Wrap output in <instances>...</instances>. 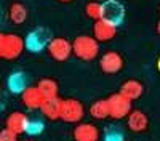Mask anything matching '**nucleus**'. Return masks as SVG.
Returning <instances> with one entry per match:
<instances>
[{
  "instance_id": "26",
  "label": "nucleus",
  "mask_w": 160,
  "mask_h": 141,
  "mask_svg": "<svg viewBox=\"0 0 160 141\" xmlns=\"http://www.w3.org/2000/svg\"><path fill=\"white\" fill-rule=\"evenodd\" d=\"M157 32L160 34V21H158V24H157Z\"/></svg>"
},
{
  "instance_id": "18",
  "label": "nucleus",
  "mask_w": 160,
  "mask_h": 141,
  "mask_svg": "<svg viewBox=\"0 0 160 141\" xmlns=\"http://www.w3.org/2000/svg\"><path fill=\"white\" fill-rule=\"evenodd\" d=\"M37 88L40 90V93L43 95L45 99L58 96V83L53 79H42V80H38Z\"/></svg>"
},
{
  "instance_id": "11",
  "label": "nucleus",
  "mask_w": 160,
  "mask_h": 141,
  "mask_svg": "<svg viewBox=\"0 0 160 141\" xmlns=\"http://www.w3.org/2000/svg\"><path fill=\"white\" fill-rule=\"evenodd\" d=\"M93 32H95V38L98 42H108L111 38H114L117 32V26H114L112 23L106 21V19H98L95 23Z\"/></svg>"
},
{
  "instance_id": "28",
  "label": "nucleus",
  "mask_w": 160,
  "mask_h": 141,
  "mask_svg": "<svg viewBox=\"0 0 160 141\" xmlns=\"http://www.w3.org/2000/svg\"><path fill=\"white\" fill-rule=\"evenodd\" d=\"M0 109H2V106H0Z\"/></svg>"
},
{
  "instance_id": "27",
  "label": "nucleus",
  "mask_w": 160,
  "mask_h": 141,
  "mask_svg": "<svg viewBox=\"0 0 160 141\" xmlns=\"http://www.w3.org/2000/svg\"><path fill=\"white\" fill-rule=\"evenodd\" d=\"M61 2H71V0H61Z\"/></svg>"
},
{
  "instance_id": "20",
  "label": "nucleus",
  "mask_w": 160,
  "mask_h": 141,
  "mask_svg": "<svg viewBox=\"0 0 160 141\" xmlns=\"http://www.w3.org/2000/svg\"><path fill=\"white\" fill-rule=\"evenodd\" d=\"M85 11H87V16L91 19H95V21L102 19V3H99V2H90L87 5Z\"/></svg>"
},
{
  "instance_id": "8",
  "label": "nucleus",
  "mask_w": 160,
  "mask_h": 141,
  "mask_svg": "<svg viewBox=\"0 0 160 141\" xmlns=\"http://www.w3.org/2000/svg\"><path fill=\"white\" fill-rule=\"evenodd\" d=\"M99 66L106 74H115L123 68V59L117 51H106L99 59Z\"/></svg>"
},
{
  "instance_id": "12",
  "label": "nucleus",
  "mask_w": 160,
  "mask_h": 141,
  "mask_svg": "<svg viewBox=\"0 0 160 141\" xmlns=\"http://www.w3.org/2000/svg\"><path fill=\"white\" fill-rule=\"evenodd\" d=\"M74 139L75 141H98L99 130L93 123H78L74 128Z\"/></svg>"
},
{
  "instance_id": "2",
  "label": "nucleus",
  "mask_w": 160,
  "mask_h": 141,
  "mask_svg": "<svg viewBox=\"0 0 160 141\" xmlns=\"http://www.w3.org/2000/svg\"><path fill=\"white\" fill-rule=\"evenodd\" d=\"M51 34L48 29L45 28H37L34 31H31L28 35L24 38V45L29 51L32 53H38V51H42L43 48H48L50 42H51Z\"/></svg>"
},
{
  "instance_id": "10",
  "label": "nucleus",
  "mask_w": 160,
  "mask_h": 141,
  "mask_svg": "<svg viewBox=\"0 0 160 141\" xmlns=\"http://www.w3.org/2000/svg\"><path fill=\"white\" fill-rule=\"evenodd\" d=\"M21 99H22V104L28 108V109H31V111L40 109V108H42V104H43V101H45L43 95L40 93V90L37 87H28L22 92Z\"/></svg>"
},
{
  "instance_id": "25",
  "label": "nucleus",
  "mask_w": 160,
  "mask_h": 141,
  "mask_svg": "<svg viewBox=\"0 0 160 141\" xmlns=\"http://www.w3.org/2000/svg\"><path fill=\"white\" fill-rule=\"evenodd\" d=\"M157 69H158V72H160V58L157 59Z\"/></svg>"
},
{
  "instance_id": "5",
  "label": "nucleus",
  "mask_w": 160,
  "mask_h": 141,
  "mask_svg": "<svg viewBox=\"0 0 160 141\" xmlns=\"http://www.w3.org/2000/svg\"><path fill=\"white\" fill-rule=\"evenodd\" d=\"M26 48L24 38H21L16 34H5L3 35V43H2V58L5 59H16L22 50Z\"/></svg>"
},
{
  "instance_id": "13",
  "label": "nucleus",
  "mask_w": 160,
  "mask_h": 141,
  "mask_svg": "<svg viewBox=\"0 0 160 141\" xmlns=\"http://www.w3.org/2000/svg\"><path fill=\"white\" fill-rule=\"evenodd\" d=\"M127 123H128V128L131 132L141 133L148 128L149 120H148V115H146L142 111L135 109V111H130V114L127 115Z\"/></svg>"
},
{
  "instance_id": "7",
  "label": "nucleus",
  "mask_w": 160,
  "mask_h": 141,
  "mask_svg": "<svg viewBox=\"0 0 160 141\" xmlns=\"http://www.w3.org/2000/svg\"><path fill=\"white\" fill-rule=\"evenodd\" d=\"M48 53L56 61H66L72 55V43H69L62 37L51 38V42L48 45Z\"/></svg>"
},
{
  "instance_id": "24",
  "label": "nucleus",
  "mask_w": 160,
  "mask_h": 141,
  "mask_svg": "<svg viewBox=\"0 0 160 141\" xmlns=\"http://www.w3.org/2000/svg\"><path fill=\"white\" fill-rule=\"evenodd\" d=\"M3 35H5V34H0V58H2V43H3Z\"/></svg>"
},
{
  "instance_id": "16",
  "label": "nucleus",
  "mask_w": 160,
  "mask_h": 141,
  "mask_svg": "<svg viewBox=\"0 0 160 141\" xmlns=\"http://www.w3.org/2000/svg\"><path fill=\"white\" fill-rule=\"evenodd\" d=\"M142 85H141V82H138V80H135V79H130V80H127L122 87H120V93H122L125 98H128L130 101H135V99H138L141 95H142Z\"/></svg>"
},
{
  "instance_id": "1",
  "label": "nucleus",
  "mask_w": 160,
  "mask_h": 141,
  "mask_svg": "<svg viewBox=\"0 0 160 141\" xmlns=\"http://www.w3.org/2000/svg\"><path fill=\"white\" fill-rule=\"evenodd\" d=\"M72 53L78 59L91 61L99 53V43L96 38H93L90 35H78L72 42Z\"/></svg>"
},
{
  "instance_id": "3",
  "label": "nucleus",
  "mask_w": 160,
  "mask_h": 141,
  "mask_svg": "<svg viewBox=\"0 0 160 141\" xmlns=\"http://www.w3.org/2000/svg\"><path fill=\"white\" fill-rule=\"evenodd\" d=\"M109 103V117L120 120L127 117L131 111V101L128 98H125L122 93H114L108 98Z\"/></svg>"
},
{
  "instance_id": "15",
  "label": "nucleus",
  "mask_w": 160,
  "mask_h": 141,
  "mask_svg": "<svg viewBox=\"0 0 160 141\" xmlns=\"http://www.w3.org/2000/svg\"><path fill=\"white\" fill-rule=\"evenodd\" d=\"M7 87H8V90L11 93L22 95V92L28 88V75H26L24 72H21V71L10 74L8 80H7Z\"/></svg>"
},
{
  "instance_id": "14",
  "label": "nucleus",
  "mask_w": 160,
  "mask_h": 141,
  "mask_svg": "<svg viewBox=\"0 0 160 141\" xmlns=\"http://www.w3.org/2000/svg\"><path fill=\"white\" fill-rule=\"evenodd\" d=\"M61 109H62V99H59L58 96L56 98H48L43 101L42 108H40V111H42V114L45 115L47 119L50 120H58L61 119Z\"/></svg>"
},
{
  "instance_id": "9",
  "label": "nucleus",
  "mask_w": 160,
  "mask_h": 141,
  "mask_svg": "<svg viewBox=\"0 0 160 141\" xmlns=\"http://www.w3.org/2000/svg\"><path fill=\"white\" fill-rule=\"evenodd\" d=\"M28 123H29V117H28V115H26L24 112L16 111V112H11L7 117L5 127L8 128L10 132L15 133V135H22V133H26Z\"/></svg>"
},
{
  "instance_id": "6",
  "label": "nucleus",
  "mask_w": 160,
  "mask_h": 141,
  "mask_svg": "<svg viewBox=\"0 0 160 141\" xmlns=\"http://www.w3.org/2000/svg\"><path fill=\"white\" fill-rule=\"evenodd\" d=\"M102 19L120 26L125 19V7L118 0H104L102 3Z\"/></svg>"
},
{
  "instance_id": "19",
  "label": "nucleus",
  "mask_w": 160,
  "mask_h": 141,
  "mask_svg": "<svg viewBox=\"0 0 160 141\" xmlns=\"http://www.w3.org/2000/svg\"><path fill=\"white\" fill-rule=\"evenodd\" d=\"M91 117H95L98 120H102L106 117H109V103L108 99H98L96 103H93L90 108Z\"/></svg>"
},
{
  "instance_id": "4",
  "label": "nucleus",
  "mask_w": 160,
  "mask_h": 141,
  "mask_svg": "<svg viewBox=\"0 0 160 141\" xmlns=\"http://www.w3.org/2000/svg\"><path fill=\"white\" fill-rule=\"evenodd\" d=\"M85 109L82 106V103L69 98V99H62V109H61V120L68 122V123H77L83 119Z\"/></svg>"
},
{
  "instance_id": "23",
  "label": "nucleus",
  "mask_w": 160,
  "mask_h": 141,
  "mask_svg": "<svg viewBox=\"0 0 160 141\" xmlns=\"http://www.w3.org/2000/svg\"><path fill=\"white\" fill-rule=\"evenodd\" d=\"M0 141H18V135L10 132L8 128H3L0 130Z\"/></svg>"
},
{
  "instance_id": "17",
  "label": "nucleus",
  "mask_w": 160,
  "mask_h": 141,
  "mask_svg": "<svg viewBox=\"0 0 160 141\" xmlns=\"http://www.w3.org/2000/svg\"><path fill=\"white\" fill-rule=\"evenodd\" d=\"M8 18L13 24H22L26 19H28V8H26L22 3H13L8 10Z\"/></svg>"
},
{
  "instance_id": "21",
  "label": "nucleus",
  "mask_w": 160,
  "mask_h": 141,
  "mask_svg": "<svg viewBox=\"0 0 160 141\" xmlns=\"http://www.w3.org/2000/svg\"><path fill=\"white\" fill-rule=\"evenodd\" d=\"M43 128H45V123L42 120L34 119V120H29L28 128H26V133L31 135V136H37V135H40L43 132Z\"/></svg>"
},
{
  "instance_id": "22",
  "label": "nucleus",
  "mask_w": 160,
  "mask_h": 141,
  "mask_svg": "<svg viewBox=\"0 0 160 141\" xmlns=\"http://www.w3.org/2000/svg\"><path fill=\"white\" fill-rule=\"evenodd\" d=\"M104 141H125V136L117 127H109L104 132Z\"/></svg>"
}]
</instances>
